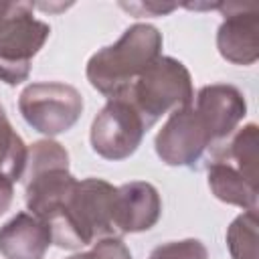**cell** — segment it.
<instances>
[{"instance_id":"obj_1","label":"cell","mask_w":259,"mask_h":259,"mask_svg":"<svg viewBox=\"0 0 259 259\" xmlns=\"http://www.w3.org/2000/svg\"><path fill=\"white\" fill-rule=\"evenodd\" d=\"M162 32L146 22L132 24L117 42L99 49L87 61V81L107 99L119 97L160 57Z\"/></svg>"},{"instance_id":"obj_2","label":"cell","mask_w":259,"mask_h":259,"mask_svg":"<svg viewBox=\"0 0 259 259\" xmlns=\"http://www.w3.org/2000/svg\"><path fill=\"white\" fill-rule=\"evenodd\" d=\"M115 186L101 178L77 180L59 214L49 223L53 243L61 249H79L99 239L117 237L113 229Z\"/></svg>"},{"instance_id":"obj_3","label":"cell","mask_w":259,"mask_h":259,"mask_svg":"<svg viewBox=\"0 0 259 259\" xmlns=\"http://www.w3.org/2000/svg\"><path fill=\"white\" fill-rule=\"evenodd\" d=\"M257 148L259 127L247 123L233 134L227 146L212 154L206 166V178L219 200L245 210H257Z\"/></svg>"},{"instance_id":"obj_4","label":"cell","mask_w":259,"mask_h":259,"mask_svg":"<svg viewBox=\"0 0 259 259\" xmlns=\"http://www.w3.org/2000/svg\"><path fill=\"white\" fill-rule=\"evenodd\" d=\"M22 178L26 208L47 225L59 214L77 184L69 172V154L55 140H38L30 146Z\"/></svg>"},{"instance_id":"obj_5","label":"cell","mask_w":259,"mask_h":259,"mask_svg":"<svg viewBox=\"0 0 259 259\" xmlns=\"http://www.w3.org/2000/svg\"><path fill=\"white\" fill-rule=\"evenodd\" d=\"M119 97L127 99L150 130L162 115L194 101L190 71L174 57L160 55Z\"/></svg>"},{"instance_id":"obj_6","label":"cell","mask_w":259,"mask_h":259,"mask_svg":"<svg viewBox=\"0 0 259 259\" xmlns=\"http://www.w3.org/2000/svg\"><path fill=\"white\" fill-rule=\"evenodd\" d=\"M51 26L32 14V4L0 2V81L18 85L28 79L32 57L42 49Z\"/></svg>"},{"instance_id":"obj_7","label":"cell","mask_w":259,"mask_h":259,"mask_svg":"<svg viewBox=\"0 0 259 259\" xmlns=\"http://www.w3.org/2000/svg\"><path fill=\"white\" fill-rule=\"evenodd\" d=\"M18 109L32 130L51 138L69 132L79 121L83 113V97L67 83H30L18 97Z\"/></svg>"},{"instance_id":"obj_8","label":"cell","mask_w":259,"mask_h":259,"mask_svg":"<svg viewBox=\"0 0 259 259\" xmlns=\"http://www.w3.org/2000/svg\"><path fill=\"white\" fill-rule=\"evenodd\" d=\"M146 132L148 127L136 107L123 97H113L95 115L89 140L95 154L117 162L130 158L140 148Z\"/></svg>"},{"instance_id":"obj_9","label":"cell","mask_w":259,"mask_h":259,"mask_svg":"<svg viewBox=\"0 0 259 259\" xmlns=\"http://www.w3.org/2000/svg\"><path fill=\"white\" fill-rule=\"evenodd\" d=\"M212 144L214 140L192 103L174 109L154 140L156 154L164 164L188 168L194 166Z\"/></svg>"},{"instance_id":"obj_10","label":"cell","mask_w":259,"mask_h":259,"mask_svg":"<svg viewBox=\"0 0 259 259\" xmlns=\"http://www.w3.org/2000/svg\"><path fill=\"white\" fill-rule=\"evenodd\" d=\"M227 12L217 30V49L233 65H253L259 57V10L243 4H221Z\"/></svg>"},{"instance_id":"obj_11","label":"cell","mask_w":259,"mask_h":259,"mask_svg":"<svg viewBox=\"0 0 259 259\" xmlns=\"http://www.w3.org/2000/svg\"><path fill=\"white\" fill-rule=\"evenodd\" d=\"M162 214V200L150 182L134 180L115 186L113 194V229L115 235L150 231Z\"/></svg>"},{"instance_id":"obj_12","label":"cell","mask_w":259,"mask_h":259,"mask_svg":"<svg viewBox=\"0 0 259 259\" xmlns=\"http://www.w3.org/2000/svg\"><path fill=\"white\" fill-rule=\"evenodd\" d=\"M194 109L204 119L214 142L229 138L247 115V101L235 85L212 83L200 87L196 93Z\"/></svg>"},{"instance_id":"obj_13","label":"cell","mask_w":259,"mask_h":259,"mask_svg":"<svg viewBox=\"0 0 259 259\" xmlns=\"http://www.w3.org/2000/svg\"><path fill=\"white\" fill-rule=\"evenodd\" d=\"M51 243V227L32 212H18L0 227V253L4 259H42Z\"/></svg>"},{"instance_id":"obj_14","label":"cell","mask_w":259,"mask_h":259,"mask_svg":"<svg viewBox=\"0 0 259 259\" xmlns=\"http://www.w3.org/2000/svg\"><path fill=\"white\" fill-rule=\"evenodd\" d=\"M28 150L22 138L10 125L4 107L0 105V178L18 182L24 176Z\"/></svg>"},{"instance_id":"obj_15","label":"cell","mask_w":259,"mask_h":259,"mask_svg":"<svg viewBox=\"0 0 259 259\" xmlns=\"http://www.w3.org/2000/svg\"><path fill=\"white\" fill-rule=\"evenodd\" d=\"M231 259H257V210H245L227 229Z\"/></svg>"},{"instance_id":"obj_16","label":"cell","mask_w":259,"mask_h":259,"mask_svg":"<svg viewBox=\"0 0 259 259\" xmlns=\"http://www.w3.org/2000/svg\"><path fill=\"white\" fill-rule=\"evenodd\" d=\"M148 259H208V251L198 239H182L158 245Z\"/></svg>"},{"instance_id":"obj_17","label":"cell","mask_w":259,"mask_h":259,"mask_svg":"<svg viewBox=\"0 0 259 259\" xmlns=\"http://www.w3.org/2000/svg\"><path fill=\"white\" fill-rule=\"evenodd\" d=\"M119 6L130 10V12H136L138 16H144V12L160 16V14H168V12H172L176 8V4H158V2H146V4L144 2H140V4H125V2H121Z\"/></svg>"},{"instance_id":"obj_18","label":"cell","mask_w":259,"mask_h":259,"mask_svg":"<svg viewBox=\"0 0 259 259\" xmlns=\"http://www.w3.org/2000/svg\"><path fill=\"white\" fill-rule=\"evenodd\" d=\"M12 196H14V182H10L8 178H0V214H4L10 208Z\"/></svg>"}]
</instances>
